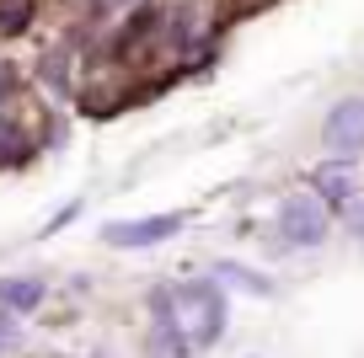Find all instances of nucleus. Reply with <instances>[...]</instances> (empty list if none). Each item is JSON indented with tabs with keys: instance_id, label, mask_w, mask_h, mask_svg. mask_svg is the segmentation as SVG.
<instances>
[{
	"instance_id": "f257e3e1",
	"label": "nucleus",
	"mask_w": 364,
	"mask_h": 358,
	"mask_svg": "<svg viewBox=\"0 0 364 358\" xmlns=\"http://www.w3.org/2000/svg\"><path fill=\"white\" fill-rule=\"evenodd\" d=\"M161 332H166V353H188V347H209L225 332V294L220 283H177V289L156 294Z\"/></svg>"
},
{
	"instance_id": "f03ea898",
	"label": "nucleus",
	"mask_w": 364,
	"mask_h": 358,
	"mask_svg": "<svg viewBox=\"0 0 364 358\" xmlns=\"http://www.w3.org/2000/svg\"><path fill=\"white\" fill-rule=\"evenodd\" d=\"M279 235H284L289 246H321V241H327V203L311 198V192L284 198V209H279Z\"/></svg>"
},
{
	"instance_id": "7ed1b4c3",
	"label": "nucleus",
	"mask_w": 364,
	"mask_h": 358,
	"mask_svg": "<svg viewBox=\"0 0 364 358\" xmlns=\"http://www.w3.org/2000/svg\"><path fill=\"white\" fill-rule=\"evenodd\" d=\"M177 230H182V214H145V219H113L102 230V241L118 251H145V246L171 241Z\"/></svg>"
},
{
	"instance_id": "20e7f679",
	"label": "nucleus",
	"mask_w": 364,
	"mask_h": 358,
	"mask_svg": "<svg viewBox=\"0 0 364 358\" xmlns=\"http://www.w3.org/2000/svg\"><path fill=\"white\" fill-rule=\"evenodd\" d=\"M321 139H327L332 156H359L364 150V102L348 97L327 112V124H321Z\"/></svg>"
},
{
	"instance_id": "39448f33",
	"label": "nucleus",
	"mask_w": 364,
	"mask_h": 358,
	"mask_svg": "<svg viewBox=\"0 0 364 358\" xmlns=\"http://www.w3.org/2000/svg\"><path fill=\"white\" fill-rule=\"evenodd\" d=\"M316 198L321 203H343V209H348L353 203V188H359V182H353V166L348 161H332V166H316Z\"/></svg>"
},
{
	"instance_id": "423d86ee",
	"label": "nucleus",
	"mask_w": 364,
	"mask_h": 358,
	"mask_svg": "<svg viewBox=\"0 0 364 358\" xmlns=\"http://www.w3.org/2000/svg\"><path fill=\"white\" fill-rule=\"evenodd\" d=\"M43 283L38 278H0V310H38Z\"/></svg>"
},
{
	"instance_id": "0eeeda50",
	"label": "nucleus",
	"mask_w": 364,
	"mask_h": 358,
	"mask_svg": "<svg viewBox=\"0 0 364 358\" xmlns=\"http://www.w3.org/2000/svg\"><path fill=\"white\" fill-rule=\"evenodd\" d=\"M33 16V0H0V33H22Z\"/></svg>"
},
{
	"instance_id": "6e6552de",
	"label": "nucleus",
	"mask_w": 364,
	"mask_h": 358,
	"mask_svg": "<svg viewBox=\"0 0 364 358\" xmlns=\"http://www.w3.org/2000/svg\"><path fill=\"white\" fill-rule=\"evenodd\" d=\"M220 273H225V283H236V289H252V294H268V283H262L257 273L236 268V262H225V268H220Z\"/></svg>"
},
{
	"instance_id": "1a4fd4ad",
	"label": "nucleus",
	"mask_w": 364,
	"mask_h": 358,
	"mask_svg": "<svg viewBox=\"0 0 364 358\" xmlns=\"http://www.w3.org/2000/svg\"><path fill=\"white\" fill-rule=\"evenodd\" d=\"M22 145H27V134L16 124H0V156H22Z\"/></svg>"
},
{
	"instance_id": "9d476101",
	"label": "nucleus",
	"mask_w": 364,
	"mask_h": 358,
	"mask_svg": "<svg viewBox=\"0 0 364 358\" xmlns=\"http://www.w3.org/2000/svg\"><path fill=\"white\" fill-rule=\"evenodd\" d=\"M348 230H353V235H364V198H353V203H348Z\"/></svg>"
},
{
	"instance_id": "9b49d317",
	"label": "nucleus",
	"mask_w": 364,
	"mask_h": 358,
	"mask_svg": "<svg viewBox=\"0 0 364 358\" xmlns=\"http://www.w3.org/2000/svg\"><path fill=\"white\" fill-rule=\"evenodd\" d=\"M11 347H16V326L0 315V353H11Z\"/></svg>"
},
{
	"instance_id": "f8f14e48",
	"label": "nucleus",
	"mask_w": 364,
	"mask_h": 358,
	"mask_svg": "<svg viewBox=\"0 0 364 358\" xmlns=\"http://www.w3.org/2000/svg\"><path fill=\"white\" fill-rule=\"evenodd\" d=\"M6 86H11V80H6V70H0V97H6Z\"/></svg>"
}]
</instances>
